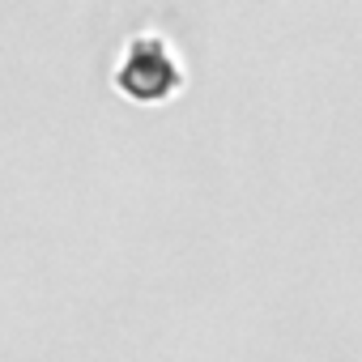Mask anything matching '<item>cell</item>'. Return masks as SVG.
<instances>
[{"label": "cell", "mask_w": 362, "mask_h": 362, "mask_svg": "<svg viewBox=\"0 0 362 362\" xmlns=\"http://www.w3.org/2000/svg\"><path fill=\"white\" fill-rule=\"evenodd\" d=\"M115 86H119L124 94H132L136 103L166 98V94L179 86V64H175L166 39H158V35H149V30L132 35V43H128L124 56H119Z\"/></svg>", "instance_id": "6da1fadb"}]
</instances>
